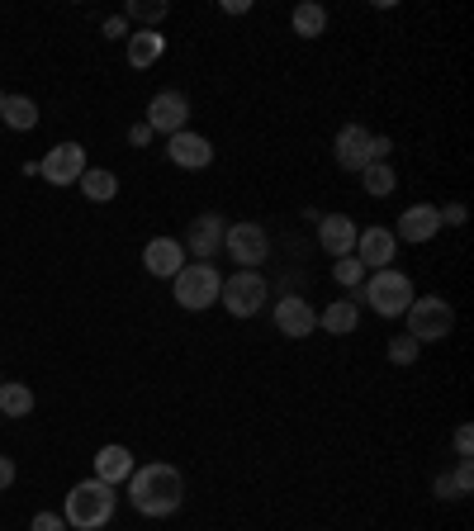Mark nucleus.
I'll return each mask as SVG.
<instances>
[{
	"mask_svg": "<svg viewBox=\"0 0 474 531\" xmlns=\"http://www.w3.org/2000/svg\"><path fill=\"white\" fill-rule=\"evenodd\" d=\"M0 119H5V129L29 133V129H38V105L29 100V95H5V105H0Z\"/></svg>",
	"mask_w": 474,
	"mask_h": 531,
	"instance_id": "nucleus-21",
	"label": "nucleus"
},
{
	"mask_svg": "<svg viewBox=\"0 0 474 531\" xmlns=\"http://www.w3.org/2000/svg\"><path fill=\"white\" fill-rule=\"evenodd\" d=\"M138 470V460H133V451L128 446H119V441H110V446H100L95 451V479L100 484H128V475Z\"/></svg>",
	"mask_w": 474,
	"mask_h": 531,
	"instance_id": "nucleus-18",
	"label": "nucleus"
},
{
	"mask_svg": "<svg viewBox=\"0 0 474 531\" xmlns=\"http://www.w3.org/2000/svg\"><path fill=\"white\" fill-rule=\"evenodd\" d=\"M162 53H166V38L157 34V29H133V34H128V67L143 72V67H152Z\"/></svg>",
	"mask_w": 474,
	"mask_h": 531,
	"instance_id": "nucleus-20",
	"label": "nucleus"
},
{
	"mask_svg": "<svg viewBox=\"0 0 474 531\" xmlns=\"http://www.w3.org/2000/svg\"><path fill=\"white\" fill-rule=\"evenodd\" d=\"M356 233H361V228H356L347 214H323V219H318V242H323V252H332V261L356 252Z\"/></svg>",
	"mask_w": 474,
	"mask_h": 531,
	"instance_id": "nucleus-17",
	"label": "nucleus"
},
{
	"mask_svg": "<svg viewBox=\"0 0 474 531\" xmlns=\"http://www.w3.org/2000/svg\"><path fill=\"white\" fill-rule=\"evenodd\" d=\"M29 531H67V522H62V513H38Z\"/></svg>",
	"mask_w": 474,
	"mask_h": 531,
	"instance_id": "nucleus-30",
	"label": "nucleus"
},
{
	"mask_svg": "<svg viewBox=\"0 0 474 531\" xmlns=\"http://www.w3.org/2000/svg\"><path fill=\"white\" fill-rule=\"evenodd\" d=\"M332 275H337V280H342V285H347V290H361V280L370 271H365L361 261L356 257H337V266H332Z\"/></svg>",
	"mask_w": 474,
	"mask_h": 531,
	"instance_id": "nucleus-27",
	"label": "nucleus"
},
{
	"mask_svg": "<svg viewBox=\"0 0 474 531\" xmlns=\"http://www.w3.org/2000/svg\"><path fill=\"white\" fill-rule=\"evenodd\" d=\"M418 342H413V337H394V342H389V361H394V366H413V361H418Z\"/></svg>",
	"mask_w": 474,
	"mask_h": 531,
	"instance_id": "nucleus-28",
	"label": "nucleus"
},
{
	"mask_svg": "<svg viewBox=\"0 0 474 531\" xmlns=\"http://www.w3.org/2000/svg\"><path fill=\"white\" fill-rule=\"evenodd\" d=\"M0 105H5V91H0Z\"/></svg>",
	"mask_w": 474,
	"mask_h": 531,
	"instance_id": "nucleus-39",
	"label": "nucleus"
},
{
	"mask_svg": "<svg viewBox=\"0 0 474 531\" xmlns=\"http://www.w3.org/2000/svg\"><path fill=\"white\" fill-rule=\"evenodd\" d=\"M223 15H247V0H223Z\"/></svg>",
	"mask_w": 474,
	"mask_h": 531,
	"instance_id": "nucleus-38",
	"label": "nucleus"
},
{
	"mask_svg": "<svg viewBox=\"0 0 474 531\" xmlns=\"http://www.w3.org/2000/svg\"><path fill=\"white\" fill-rule=\"evenodd\" d=\"M432 489H437V498H441V503H451V498H460V494H456V484H451V475H437V484H432Z\"/></svg>",
	"mask_w": 474,
	"mask_h": 531,
	"instance_id": "nucleus-32",
	"label": "nucleus"
},
{
	"mask_svg": "<svg viewBox=\"0 0 474 531\" xmlns=\"http://www.w3.org/2000/svg\"><path fill=\"white\" fill-rule=\"evenodd\" d=\"M128 143H133V147H147V143H152V129H147V119H143V124H133V129H128Z\"/></svg>",
	"mask_w": 474,
	"mask_h": 531,
	"instance_id": "nucleus-33",
	"label": "nucleus"
},
{
	"mask_svg": "<svg viewBox=\"0 0 474 531\" xmlns=\"http://www.w3.org/2000/svg\"><path fill=\"white\" fill-rule=\"evenodd\" d=\"M114 489L100 484V479H81L72 494H67V508H62V522L72 531H100L114 517Z\"/></svg>",
	"mask_w": 474,
	"mask_h": 531,
	"instance_id": "nucleus-3",
	"label": "nucleus"
},
{
	"mask_svg": "<svg viewBox=\"0 0 474 531\" xmlns=\"http://www.w3.org/2000/svg\"><path fill=\"white\" fill-rule=\"evenodd\" d=\"M185 124H190V100H185L181 91H157L152 95V105H147V129L176 138V133H185Z\"/></svg>",
	"mask_w": 474,
	"mask_h": 531,
	"instance_id": "nucleus-9",
	"label": "nucleus"
},
{
	"mask_svg": "<svg viewBox=\"0 0 474 531\" xmlns=\"http://www.w3.org/2000/svg\"><path fill=\"white\" fill-rule=\"evenodd\" d=\"M361 176H365V190H370L375 200L394 195V185H399V176H394V166H389V162H370Z\"/></svg>",
	"mask_w": 474,
	"mask_h": 531,
	"instance_id": "nucleus-25",
	"label": "nucleus"
},
{
	"mask_svg": "<svg viewBox=\"0 0 474 531\" xmlns=\"http://www.w3.org/2000/svg\"><path fill=\"white\" fill-rule=\"evenodd\" d=\"M451 328H456V309H451L441 294H422V299L408 304V337H413L418 347L422 342H446Z\"/></svg>",
	"mask_w": 474,
	"mask_h": 531,
	"instance_id": "nucleus-5",
	"label": "nucleus"
},
{
	"mask_svg": "<svg viewBox=\"0 0 474 531\" xmlns=\"http://www.w3.org/2000/svg\"><path fill=\"white\" fill-rule=\"evenodd\" d=\"M166 157L181 166V171H204V166L214 162V143L204 138V133H176L171 143H166Z\"/></svg>",
	"mask_w": 474,
	"mask_h": 531,
	"instance_id": "nucleus-14",
	"label": "nucleus"
},
{
	"mask_svg": "<svg viewBox=\"0 0 474 531\" xmlns=\"http://www.w3.org/2000/svg\"><path fill=\"white\" fill-rule=\"evenodd\" d=\"M389 157V138L384 133H370V162H384Z\"/></svg>",
	"mask_w": 474,
	"mask_h": 531,
	"instance_id": "nucleus-31",
	"label": "nucleus"
},
{
	"mask_svg": "<svg viewBox=\"0 0 474 531\" xmlns=\"http://www.w3.org/2000/svg\"><path fill=\"white\" fill-rule=\"evenodd\" d=\"M143 266H147V275H157V280H176L185 266V247L176 238H152L143 247Z\"/></svg>",
	"mask_w": 474,
	"mask_h": 531,
	"instance_id": "nucleus-15",
	"label": "nucleus"
},
{
	"mask_svg": "<svg viewBox=\"0 0 474 531\" xmlns=\"http://www.w3.org/2000/svg\"><path fill=\"white\" fill-rule=\"evenodd\" d=\"M394 252H399V238H394L389 228H380V223H370V228H361V233H356V252H351V257L361 261L365 271H370V266H375V271H384V266L394 261Z\"/></svg>",
	"mask_w": 474,
	"mask_h": 531,
	"instance_id": "nucleus-10",
	"label": "nucleus"
},
{
	"mask_svg": "<svg viewBox=\"0 0 474 531\" xmlns=\"http://www.w3.org/2000/svg\"><path fill=\"white\" fill-rule=\"evenodd\" d=\"M275 328L285 332L290 342H304V337L318 328V313H313L309 299H299V294H285V299L275 304Z\"/></svg>",
	"mask_w": 474,
	"mask_h": 531,
	"instance_id": "nucleus-12",
	"label": "nucleus"
},
{
	"mask_svg": "<svg viewBox=\"0 0 474 531\" xmlns=\"http://www.w3.org/2000/svg\"><path fill=\"white\" fill-rule=\"evenodd\" d=\"M124 15L138 19L143 29H152V24H162V19H166V5H162V0H147V5H143V0H128Z\"/></svg>",
	"mask_w": 474,
	"mask_h": 531,
	"instance_id": "nucleus-26",
	"label": "nucleus"
},
{
	"mask_svg": "<svg viewBox=\"0 0 474 531\" xmlns=\"http://www.w3.org/2000/svg\"><path fill=\"white\" fill-rule=\"evenodd\" d=\"M128 503H133L143 517L181 513V503H185L181 470H176V465H166V460H147V465H138V470L128 475Z\"/></svg>",
	"mask_w": 474,
	"mask_h": 531,
	"instance_id": "nucleus-1",
	"label": "nucleus"
},
{
	"mask_svg": "<svg viewBox=\"0 0 474 531\" xmlns=\"http://www.w3.org/2000/svg\"><path fill=\"white\" fill-rule=\"evenodd\" d=\"M451 484H456V494H460V498L474 489V465H470V456H460V465L451 470Z\"/></svg>",
	"mask_w": 474,
	"mask_h": 531,
	"instance_id": "nucleus-29",
	"label": "nucleus"
},
{
	"mask_svg": "<svg viewBox=\"0 0 474 531\" xmlns=\"http://www.w3.org/2000/svg\"><path fill=\"white\" fill-rule=\"evenodd\" d=\"M356 323H361V304L356 299H332L328 309L318 313V328H328L332 337H347V332H356Z\"/></svg>",
	"mask_w": 474,
	"mask_h": 531,
	"instance_id": "nucleus-19",
	"label": "nucleus"
},
{
	"mask_svg": "<svg viewBox=\"0 0 474 531\" xmlns=\"http://www.w3.org/2000/svg\"><path fill=\"white\" fill-rule=\"evenodd\" d=\"M223 238H228V219L223 214H200L190 223V233H185V252L195 261H209L223 247Z\"/></svg>",
	"mask_w": 474,
	"mask_h": 531,
	"instance_id": "nucleus-11",
	"label": "nucleus"
},
{
	"mask_svg": "<svg viewBox=\"0 0 474 531\" xmlns=\"http://www.w3.org/2000/svg\"><path fill=\"white\" fill-rule=\"evenodd\" d=\"M470 446H474V432L470 427H456V456H470Z\"/></svg>",
	"mask_w": 474,
	"mask_h": 531,
	"instance_id": "nucleus-35",
	"label": "nucleus"
},
{
	"mask_svg": "<svg viewBox=\"0 0 474 531\" xmlns=\"http://www.w3.org/2000/svg\"><path fill=\"white\" fill-rule=\"evenodd\" d=\"M399 233L394 238L399 242H432L441 233V214H437V204H408L399 214V223H394Z\"/></svg>",
	"mask_w": 474,
	"mask_h": 531,
	"instance_id": "nucleus-13",
	"label": "nucleus"
},
{
	"mask_svg": "<svg viewBox=\"0 0 474 531\" xmlns=\"http://www.w3.org/2000/svg\"><path fill=\"white\" fill-rule=\"evenodd\" d=\"M219 304L233 313V318H256V309L266 304V275L261 271H233L228 280H223Z\"/></svg>",
	"mask_w": 474,
	"mask_h": 531,
	"instance_id": "nucleus-6",
	"label": "nucleus"
},
{
	"mask_svg": "<svg viewBox=\"0 0 474 531\" xmlns=\"http://www.w3.org/2000/svg\"><path fill=\"white\" fill-rule=\"evenodd\" d=\"M223 252L242 266V271H256L261 261L271 257V233L261 223H228V238H223Z\"/></svg>",
	"mask_w": 474,
	"mask_h": 531,
	"instance_id": "nucleus-7",
	"label": "nucleus"
},
{
	"mask_svg": "<svg viewBox=\"0 0 474 531\" xmlns=\"http://www.w3.org/2000/svg\"><path fill=\"white\" fill-rule=\"evenodd\" d=\"M437 214H441V228H446V223H465V204H446Z\"/></svg>",
	"mask_w": 474,
	"mask_h": 531,
	"instance_id": "nucleus-34",
	"label": "nucleus"
},
{
	"mask_svg": "<svg viewBox=\"0 0 474 531\" xmlns=\"http://www.w3.org/2000/svg\"><path fill=\"white\" fill-rule=\"evenodd\" d=\"M34 413V389L0 380V418H29Z\"/></svg>",
	"mask_w": 474,
	"mask_h": 531,
	"instance_id": "nucleus-24",
	"label": "nucleus"
},
{
	"mask_svg": "<svg viewBox=\"0 0 474 531\" xmlns=\"http://www.w3.org/2000/svg\"><path fill=\"white\" fill-rule=\"evenodd\" d=\"M332 157H337L342 171H365L370 166V129L347 124V129L337 133V143H332Z\"/></svg>",
	"mask_w": 474,
	"mask_h": 531,
	"instance_id": "nucleus-16",
	"label": "nucleus"
},
{
	"mask_svg": "<svg viewBox=\"0 0 474 531\" xmlns=\"http://www.w3.org/2000/svg\"><path fill=\"white\" fill-rule=\"evenodd\" d=\"M356 304H370V309L380 313V318H403L408 313V304L418 299L413 294V280L403 271H394V266H384V271H370L361 280V290L351 294Z\"/></svg>",
	"mask_w": 474,
	"mask_h": 531,
	"instance_id": "nucleus-2",
	"label": "nucleus"
},
{
	"mask_svg": "<svg viewBox=\"0 0 474 531\" xmlns=\"http://www.w3.org/2000/svg\"><path fill=\"white\" fill-rule=\"evenodd\" d=\"M81 171H86V147L81 143H57L43 152V162H38V176L57 190H67V185L81 181Z\"/></svg>",
	"mask_w": 474,
	"mask_h": 531,
	"instance_id": "nucleus-8",
	"label": "nucleus"
},
{
	"mask_svg": "<svg viewBox=\"0 0 474 531\" xmlns=\"http://www.w3.org/2000/svg\"><path fill=\"white\" fill-rule=\"evenodd\" d=\"M290 29H294V38H323V29H328V10H323L318 0H304V5H294Z\"/></svg>",
	"mask_w": 474,
	"mask_h": 531,
	"instance_id": "nucleus-22",
	"label": "nucleus"
},
{
	"mask_svg": "<svg viewBox=\"0 0 474 531\" xmlns=\"http://www.w3.org/2000/svg\"><path fill=\"white\" fill-rule=\"evenodd\" d=\"M10 484H15V460L0 456V489H10Z\"/></svg>",
	"mask_w": 474,
	"mask_h": 531,
	"instance_id": "nucleus-36",
	"label": "nucleus"
},
{
	"mask_svg": "<svg viewBox=\"0 0 474 531\" xmlns=\"http://www.w3.org/2000/svg\"><path fill=\"white\" fill-rule=\"evenodd\" d=\"M76 185H81V190H86V200H95V204H110L114 195H119V176L105 171V166H86Z\"/></svg>",
	"mask_w": 474,
	"mask_h": 531,
	"instance_id": "nucleus-23",
	"label": "nucleus"
},
{
	"mask_svg": "<svg viewBox=\"0 0 474 531\" xmlns=\"http://www.w3.org/2000/svg\"><path fill=\"white\" fill-rule=\"evenodd\" d=\"M171 290H176V304H181L185 313L214 309V304H219V290H223V275H219V266L195 261V266H181V275L171 280Z\"/></svg>",
	"mask_w": 474,
	"mask_h": 531,
	"instance_id": "nucleus-4",
	"label": "nucleus"
},
{
	"mask_svg": "<svg viewBox=\"0 0 474 531\" xmlns=\"http://www.w3.org/2000/svg\"><path fill=\"white\" fill-rule=\"evenodd\" d=\"M105 38H128V24L124 19H105Z\"/></svg>",
	"mask_w": 474,
	"mask_h": 531,
	"instance_id": "nucleus-37",
	"label": "nucleus"
}]
</instances>
